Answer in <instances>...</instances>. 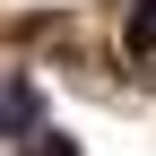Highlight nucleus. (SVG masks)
I'll use <instances>...</instances> for the list:
<instances>
[{
	"label": "nucleus",
	"instance_id": "nucleus-1",
	"mask_svg": "<svg viewBox=\"0 0 156 156\" xmlns=\"http://www.w3.org/2000/svg\"><path fill=\"white\" fill-rule=\"evenodd\" d=\"M130 35H139V44H156V0H139V17H130Z\"/></svg>",
	"mask_w": 156,
	"mask_h": 156
}]
</instances>
